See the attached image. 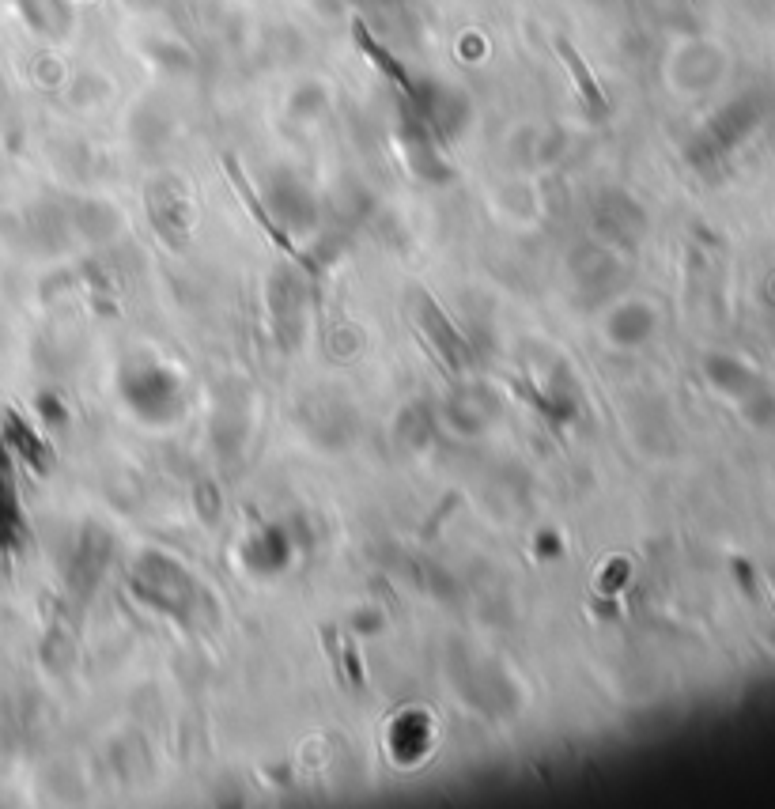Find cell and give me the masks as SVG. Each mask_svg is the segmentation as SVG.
<instances>
[{"instance_id": "obj_1", "label": "cell", "mask_w": 775, "mask_h": 809, "mask_svg": "<svg viewBox=\"0 0 775 809\" xmlns=\"http://www.w3.org/2000/svg\"><path fill=\"white\" fill-rule=\"evenodd\" d=\"M224 171H227V178H231V186L239 190L242 205L250 208L254 224H258L261 231H265V239L273 242V246H276V250H280V254H284V258H292V261H303V265H310V261L303 258L299 250H295V242L288 239V235H284V231H280V227H276L273 220H269V212H265V205H261V201H258V193H254V186L246 182V174H242V167H239V163H235V159H231V155H224Z\"/></svg>"}, {"instance_id": "obj_2", "label": "cell", "mask_w": 775, "mask_h": 809, "mask_svg": "<svg viewBox=\"0 0 775 809\" xmlns=\"http://www.w3.org/2000/svg\"><path fill=\"white\" fill-rule=\"evenodd\" d=\"M556 50H560V57H564V61H568V69L575 72V80H579V91H583V99L590 106H594V110H605V95H602V87L594 84V76H590V69H586L583 61H579V53L571 50L568 42H564V38H560V42H556Z\"/></svg>"}, {"instance_id": "obj_3", "label": "cell", "mask_w": 775, "mask_h": 809, "mask_svg": "<svg viewBox=\"0 0 775 809\" xmlns=\"http://www.w3.org/2000/svg\"><path fill=\"white\" fill-rule=\"evenodd\" d=\"M356 42H360L363 50L371 53V57H375V61H379V69L382 72H390V76H394L397 84H405V72H401V65H397L394 57H390V53L382 50V46H375V38L367 35V31H363V23H356Z\"/></svg>"}]
</instances>
